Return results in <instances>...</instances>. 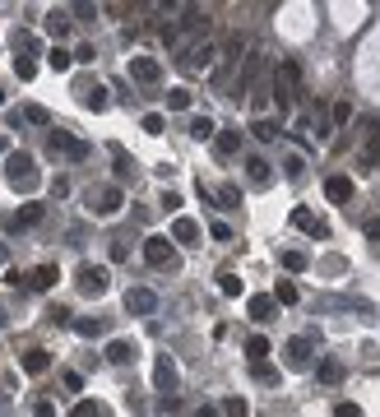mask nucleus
I'll use <instances>...</instances> for the list:
<instances>
[{"mask_svg": "<svg viewBox=\"0 0 380 417\" xmlns=\"http://www.w3.org/2000/svg\"><path fill=\"white\" fill-rule=\"evenodd\" d=\"M144 260H149L153 269H177L181 255H177V246H172L168 237H149V241H144Z\"/></svg>", "mask_w": 380, "mask_h": 417, "instance_id": "4", "label": "nucleus"}, {"mask_svg": "<svg viewBox=\"0 0 380 417\" xmlns=\"http://www.w3.org/2000/svg\"><path fill=\"white\" fill-rule=\"evenodd\" d=\"M37 223H42V204H24L19 214L5 218V228H10V232H19V228H37Z\"/></svg>", "mask_w": 380, "mask_h": 417, "instance_id": "15", "label": "nucleus"}, {"mask_svg": "<svg viewBox=\"0 0 380 417\" xmlns=\"http://www.w3.org/2000/svg\"><path fill=\"white\" fill-rule=\"evenodd\" d=\"M251 135H255L260 144H269V139H278V121H264V116H260V121H251Z\"/></svg>", "mask_w": 380, "mask_h": 417, "instance_id": "31", "label": "nucleus"}, {"mask_svg": "<svg viewBox=\"0 0 380 417\" xmlns=\"http://www.w3.org/2000/svg\"><path fill=\"white\" fill-rule=\"evenodd\" d=\"M5 181L15 185V190H24V195H33L42 176H37V163H33L28 154H10L5 158Z\"/></svg>", "mask_w": 380, "mask_h": 417, "instance_id": "1", "label": "nucleus"}, {"mask_svg": "<svg viewBox=\"0 0 380 417\" xmlns=\"http://www.w3.org/2000/svg\"><path fill=\"white\" fill-rule=\"evenodd\" d=\"M46 315H51V320H56V324H70V311H65V306H51V311H46Z\"/></svg>", "mask_w": 380, "mask_h": 417, "instance_id": "51", "label": "nucleus"}, {"mask_svg": "<svg viewBox=\"0 0 380 417\" xmlns=\"http://www.w3.org/2000/svg\"><path fill=\"white\" fill-rule=\"evenodd\" d=\"M144 130H149V135H163V130H168V121H163V116H158V111H149V116H144Z\"/></svg>", "mask_w": 380, "mask_h": 417, "instance_id": "40", "label": "nucleus"}, {"mask_svg": "<svg viewBox=\"0 0 380 417\" xmlns=\"http://www.w3.org/2000/svg\"><path fill=\"white\" fill-rule=\"evenodd\" d=\"M260 65H264V51H260V46H255V51H251V56H246V70H242V79H237V89H251V84H255V75H260Z\"/></svg>", "mask_w": 380, "mask_h": 417, "instance_id": "20", "label": "nucleus"}, {"mask_svg": "<svg viewBox=\"0 0 380 417\" xmlns=\"http://www.w3.org/2000/svg\"><path fill=\"white\" fill-rule=\"evenodd\" d=\"M46 65H51V70H56V75H61V70H70V51H65V46H51V51H46Z\"/></svg>", "mask_w": 380, "mask_h": 417, "instance_id": "32", "label": "nucleus"}, {"mask_svg": "<svg viewBox=\"0 0 380 417\" xmlns=\"http://www.w3.org/2000/svg\"><path fill=\"white\" fill-rule=\"evenodd\" d=\"M168 107L172 111H186V107H190V89H168Z\"/></svg>", "mask_w": 380, "mask_h": 417, "instance_id": "37", "label": "nucleus"}, {"mask_svg": "<svg viewBox=\"0 0 380 417\" xmlns=\"http://www.w3.org/2000/svg\"><path fill=\"white\" fill-rule=\"evenodd\" d=\"M125 311H130V315H153V311H158V297H153L149 288H130V293H125Z\"/></svg>", "mask_w": 380, "mask_h": 417, "instance_id": "8", "label": "nucleus"}, {"mask_svg": "<svg viewBox=\"0 0 380 417\" xmlns=\"http://www.w3.org/2000/svg\"><path fill=\"white\" fill-rule=\"evenodd\" d=\"M218 293L223 297H242V278L237 274H218Z\"/></svg>", "mask_w": 380, "mask_h": 417, "instance_id": "36", "label": "nucleus"}, {"mask_svg": "<svg viewBox=\"0 0 380 417\" xmlns=\"http://www.w3.org/2000/svg\"><path fill=\"white\" fill-rule=\"evenodd\" d=\"M56 264H37V269H28V274H24V283H28L33 293H46V288H56Z\"/></svg>", "mask_w": 380, "mask_h": 417, "instance_id": "11", "label": "nucleus"}, {"mask_svg": "<svg viewBox=\"0 0 380 417\" xmlns=\"http://www.w3.org/2000/svg\"><path fill=\"white\" fill-rule=\"evenodd\" d=\"M223 417H251V408H246L242 394H232V399H223V408H218Z\"/></svg>", "mask_w": 380, "mask_h": 417, "instance_id": "33", "label": "nucleus"}, {"mask_svg": "<svg viewBox=\"0 0 380 417\" xmlns=\"http://www.w3.org/2000/svg\"><path fill=\"white\" fill-rule=\"evenodd\" d=\"M168 241H177V246H199V223L195 218H177Z\"/></svg>", "mask_w": 380, "mask_h": 417, "instance_id": "10", "label": "nucleus"}, {"mask_svg": "<svg viewBox=\"0 0 380 417\" xmlns=\"http://www.w3.org/2000/svg\"><path fill=\"white\" fill-rule=\"evenodd\" d=\"M297 84H302V65H297V61H278V75H274V102H278V111L292 107Z\"/></svg>", "mask_w": 380, "mask_h": 417, "instance_id": "2", "label": "nucleus"}, {"mask_svg": "<svg viewBox=\"0 0 380 417\" xmlns=\"http://www.w3.org/2000/svg\"><path fill=\"white\" fill-rule=\"evenodd\" d=\"M213 144H218V154H223V158H232L237 149H242V135H237V130H218Z\"/></svg>", "mask_w": 380, "mask_h": 417, "instance_id": "26", "label": "nucleus"}, {"mask_svg": "<svg viewBox=\"0 0 380 417\" xmlns=\"http://www.w3.org/2000/svg\"><path fill=\"white\" fill-rule=\"evenodd\" d=\"M61 385L70 389V394H79V389H84V376H79V371H61Z\"/></svg>", "mask_w": 380, "mask_h": 417, "instance_id": "41", "label": "nucleus"}, {"mask_svg": "<svg viewBox=\"0 0 380 417\" xmlns=\"http://www.w3.org/2000/svg\"><path fill=\"white\" fill-rule=\"evenodd\" d=\"M343 376H348V367H343L338 357H320V367H316V380H320V385H338Z\"/></svg>", "mask_w": 380, "mask_h": 417, "instance_id": "13", "label": "nucleus"}, {"mask_svg": "<svg viewBox=\"0 0 380 417\" xmlns=\"http://www.w3.org/2000/svg\"><path fill=\"white\" fill-rule=\"evenodd\" d=\"M24 116H28L33 125H51V116H46V107H28V111H24Z\"/></svg>", "mask_w": 380, "mask_h": 417, "instance_id": "44", "label": "nucleus"}, {"mask_svg": "<svg viewBox=\"0 0 380 417\" xmlns=\"http://www.w3.org/2000/svg\"><path fill=\"white\" fill-rule=\"evenodd\" d=\"M283 353H288V367L292 371H306V367H311V353H316V339H311V334H297V339H288Z\"/></svg>", "mask_w": 380, "mask_h": 417, "instance_id": "6", "label": "nucleus"}, {"mask_svg": "<svg viewBox=\"0 0 380 417\" xmlns=\"http://www.w3.org/2000/svg\"><path fill=\"white\" fill-rule=\"evenodd\" d=\"M5 260H10V246H5V241H0V269H5Z\"/></svg>", "mask_w": 380, "mask_h": 417, "instance_id": "55", "label": "nucleus"}, {"mask_svg": "<svg viewBox=\"0 0 380 417\" xmlns=\"http://www.w3.org/2000/svg\"><path fill=\"white\" fill-rule=\"evenodd\" d=\"M130 79H139V84H158V79H163V65L153 61V56H130Z\"/></svg>", "mask_w": 380, "mask_h": 417, "instance_id": "7", "label": "nucleus"}, {"mask_svg": "<svg viewBox=\"0 0 380 417\" xmlns=\"http://www.w3.org/2000/svg\"><path fill=\"white\" fill-rule=\"evenodd\" d=\"M70 61H79V65H93V46L84 42V46H75V51H70Z\"/></svg>", "mask_w": 380, "mask_h": 417, "instance_id": "43", "label": "nucleus"}, {"mask_svg": "<svg viewBox=\"0 0 380 417\" xmlns=\"http://www.w3.org/2000/svg\"><path fill=\"white\" fill-rule=\"evenodd\" d=\"M15 46H19V51H33V46H37V42H33L28 33H15Z\"/></svg>", "mask_w": 380, "mask_h": 417, "instance_id": "52", "label": "nucleus"}, {"mask_svg": "<svg viewBox=\"0 0 380 417\" xmlns=\"http://www.w3.org/2000/svg\"><path fill=\"white\" fill-rule=\"evenodd\" d=\"M213 56H218V42H195L190 46V65H199V70L213 65Z\"/></svg>", "mask_w": 380, "mask_h": 417, "instance_id": "25", "label": "nucleus"}, {"mask_svg": "<svg viewBox=\"0 0 380 417\" xmlns=\"http://www.w3.org/2000/svg\"><path fill=\"white\" fill-rule=\"evenodd\" d=\"M75 283H79V293H84V297H102L107 283H111V274H107V264H84Z\"/></svg>", "mask_w": 380, "mask_h": 417, "instance_id": "5", "label": "nucleus"}, {"mask_svg": "<svg viewBox=\"0 0 380 417\" xmlns=\"http://www.w3.org/2000/svg\"><path fill=\"white\" fill-rule=\"evenodd\" d=\"M135 357H139L135 339H111L107 343V362H111V367H125V362H135Z\"/></svg>", "mask_w": 380, "mask_h": 417, "instance_id": "12", "label": "nucleus"}, {"mask_svg": "<svg viewBox=\"0 0 380 417\" xmlns=\"http://www.w3.org/2000/svg\"><path fill=\"white\" fill-rule=\"evenodd\" d=\"M121 204H125L121 185H102V190H98V204H93V209H98V214H116Z\"/></svg>", "mask_w": 380, "mask_h": 417, "instance_id": "19", "label": "nucleus"}, {"mask_svg": "<svg viewBox=\"0 0 380 417\" xmlns=\"http://www.w3.org/2000/svg\"><path fill=\"white\" fill-rule=\"evenodd\" d=\"M5 149H10V144H5V135H0V158H5Z\"/></svg>", "mask_w": 380, "mask_h": 417, "instance_id": "56", "label": "nucleus"}, {"mask_svg": "<svg viewBox=\"0 0 380 417\" xmlns=\"http://www.w3.org/2000/svg\"><path fill=\"white\" fill-rule=\"evenodd\" d=\"M195 417H223V413H218L213 403H204V408H195Z\"/></svg>", "mask_w": 380, "mask_h": 417, "instance_id": "54", "label": "nucleus"}, {"mask_svg": "<svg viewBox=\"0 0 380 417\" xmlns=\"http://www.w3.org/2000/svg\"><path fill=\"white\" fill-rule=\"evenodd\" d=\"M19 367L28 371V376H46V371H51V353H46V348H28V353L19 357Z\"/></svg>", "mask_w": 380, "mask_h": 417, "instance_id": "14", "label": "nucleus"}, {"mask_svg": "<svg viewBox=\"0 0 380 417\" xmlns=\"http://www.w3.org/2000/svg\"><path fill=\"white\" fill-rule=\"evenodd\" d=\"M246 176L255 185H269V163H264V158H246Z\"/></svg>", "mask_w": 380, "mask_h": 417, "instance_id": "29", "label": "nucleus"}, {"mask_svg": "<svg viewBox=\"0 0 380 417\" xmlns=\"http://www.w3.org/2000/svg\"><path fill=\"white\" fill-rule=\"evenodd\" d=\"M209 232H213V241H232V228H228V223H209Z\"/></svg>", "mask_w": 380, "mask_h": 417, "instance_id": "45", "label": "nucleus"}, {"mask_svg": "<svg viewBox=\"0 0 380 417\" xmlns=\"http://www.w3.org/2000/svg\"><path fill=\"white\" fill-rule=\"evenodd\" d=\"M70 417H111V408L98 403V399H79L75 408H70Z\"/></svg>", "mask_w": 380, "mask_h": 417, "instance_id": "22", "label": "nucleus"}, {"mask_svg": "<svg viewBox=\"0 0 380 417\" xmlns=\"http://www.w3.org/2000/svg\"><path fill=\"white\" fill-rule=\"evenodd\" d=\"M269 297H274V306H292L302 293H297V283H292V278H278V288H274Z\"/></svg>", "mask_w": 380, "mask_h": 417, "instance_id": "24", "label": "nucleus"}, {"mask_svg": "<svg viewBox=\"0 0 380 417\" xmlns=\"http://www.w3.org/2000/svg\"><path fill=\"white\" fill-rule=\"evenodd\" d=\"M33 413H37V417H56V403H46V399H37V403H33Z\"/></svg>", "mask_w": 380, "mask_h": 417, "instance_id": "49", "label": "nucleus"}, {"mask_svg": "<svg viewBox=\"0 0 380 417\" xmlns=\"http://www.w3.org/2000/svg\"><path fill=\"white\" fill-rule=\"evenodd\" d=\"M15 75L19 79H33V75H37V65H33L28 56H19V61H15Z\"/></svg>", "mask_w": 380, "mask_h": 417, "instance_id": "42", "label": "nucleus"}, {"mask_svg": "<svg viewBox=\"0 0 380 417\" xmlns=\"http://www.w3.org/2000/svg\"><path fill=\"white\" fill-rule=\"evenodd\" d=\"M283 269H288V274H302L306 255H302V250H283Z\"/></svg>", "mask_w": 380, "mask_h": 417, "instance_id": "38", "label": "nucleus"}, {"mask_svg": "<svg viewBox=\"0 0 380 417\" xmlns=\"http://www.w3.org/2000/svg\"><path fill=\"white\" fill-rule=\"evenodd\" d=\"M246 311H251V320H260V324H269L278 315V306H274V297H269V293L251 297V302H246Z\"/></svg>", "mask_w": 380, "mask_h": 417, "instance_id": "16", "label": "nucleus"}, {"mask_svg": "<svg viewBox=\"0 0 380 417\" xmlns=\"http://www.w3.org/2000/svg\"><path fill=\"white\" fill-rule=\"evenodd\" d=\"M292 228H302V232H311V237H329V228L320 223L311 209H292Z\"/></svg>", "mask_w": 380, "mask_h": 417, "instance_id": "18", "label": "nucleus"}, {"mask_svg": "<svg viewBox=\"0 0 380 417\" xmlns=\"http://www.w3.org/2000/svg\"><path fill=\"white\" fill-rule=\"evenodd\" d=\"M218 204H223V209H242V185L223 181V185H218Z\"/></svg>", "mask_w": 380, "mask_h": 417, "instance_id": "28", "label": "nucleus"}, {"mask_svg": "<svg viewBox=\"0 0 380 417\" xmlns=\"http://www.w3.org/2000/svg\"><path fill=\"white\" fill-rule=\"evenodd\" d=\"M269 353H274V348H269V339H264V334H251V339H246V357H251V367H255V362H264Z\"/></svg>", "mask_w": 380, "mask_h": 417, "instance_id": "23", "label": "nucleus"}, {"mask_svg": "<svg viewBox=\"0 0 380 417\" xmlns=\"http://www.w3.org/2000/svg\"><path fill=\"white\" fill-rule=\"evenodd\" d=\"M51 195H56V200H65V195H70V181H65V176H56V181H51Z\"/></svg>", "mask_w": 380, "mask_h": 417, "instance_id": "48", "label": "nucleus"}, {"mask_svg": "<svg viewBox=\"0 0 380 417\" xmlns=\"http://www.w3.org/2000/svg\"><path fill=\"white\" fill-rule=\"evenodd\" d=\"M362 232H366V237H371V241H380V218H371V223H366Z\"/></svg>", "mask_w": 380, "mask_h": 417, "instance_id": "53", "label": "nucleus"}, {"mask_svg": "<svg viewBox=\"0 0 380 417\" xmlns=\"http://www.w3.org/2000/svg\"><path fill=\"white\" fill-rule=\"evenodd\" d=\"M163 209H172V214H177V209H181V195H177V190H168V195H163Z\"/></svg>", "mask_w": 380, "mask_h": 417, "instance_id": "50", "label": "nucleus"}, {"mask_svg": "<svg viewBox=\"0 0 380 417\" xmlns=\"http://www.w3.org/2000/svg\"><path fill=\"white\" fill-rule=\"evenodd\" d=\"M181 28L186 33H199V28H209V15H204V10H195V5H186V10H181Z\"/></svg>", "mask_w": 380, "mask_h": 417, "instance_id": "27", "label": "nucleus"}, {"mask_svg": "<svg viewBox=\"0 0 380 417\" xmlns=\"http://www.w3.org/2000/svg\"><path fill=\"white\" fill-rule=\"evenodd\" d=\"M75 334L79 339H98L102 334V320H75Z\"/></svg>", "mask_w": 380, "mask_h": 417, "instance_id": "39", "label": "nucleus"}, {"mask_svg": "<svg viewBox=\"0 0 380 417\" xmlns=\"http://www.w3.org/2000/svg\"><path fill=\"white\" fill-rule=\"evenodd\" d=\"M0 107H5V93H0Z\"/></svg>", "mask_w": 380, "mask_h": 417, "instance_id": "57", "label": "nucleus"}, {"mask_svg": "<svg viewBox=\"0 0 380 417\" xmlns=\"http://www.w3.org/2000/svg\"><path fill=\"white\" fill-rule=\"evenodd\" d=\"M190 135H195V139H213V135H218V125H213L209 116H195V121H190Z\"/></svg>", "mask_w": 380, "mask_h": 417, "instance_id": "35", "label": "nucleus"}, {"mask_svg": "<svg viewBox=\"0 0 380 417\" xmlns=\"http://www.w3.org/2000/svg\"><path fill=\"white\" fill-rule=\"evenodd\" d=\"M42 28H46V33H51V37H56V42H61L65 33H70V19H65V15H61V10H51V15H46V24H42Z\"/></svg>", "mask_w": 380, "mask_h": 417, "instance_id": "30", "label": "nucleus"}, {"mask_svg": "<svg viewBox=\"0 0 380 417\" xmlns=\"http://www.w3.org/2000/svg\"><path fill=\"white\" fill-rule=\"evenodd\" d=\"M177 380H181V371H177V362L163 353L158 362H153V385L158 389H177Z\"/></svg>", "mask_w": 380, "mask_h": 417, "instance_id": "9", "label": "nucleus"}, {"mask_svg": "<svg viewBox=\"0 0 380 417\" xmlns=\"http://www.w3.org/2000/svg\"><path fill=\"white\" fill-rule=\"evenodd\" d=\"M325 195H329L334 204H348L352 200V181L348 176H329V181H325Z\"/></svg>", "mask_w": 380, "mask_h": 417, "instance_id": "21", "label": "nucleus"}, {"mask_svg": "<svg viewBox=\"0 0 380 417\" xmlns=\"http://www.w3.org/2000/svg\"><path fill=\"white\" fill-rule=\"evenodd\" d=\"M334 417H362V408L357 403H334Z\"/></svg>", "mask_w": 380, "mask_h": 417, "instance_id": "46", "label": "nucleus"}, {"mask_svg": "<svg viewBox=\"0 0 380 417\" xmlns=\"http://www.w3.org/2000/svg\"><path fill=\"white\" fill-rule=\"evenodd\" d=\"M352 121V107H348V102H338V107H334V125H348Z\"/></svg>", "mask_w": 380, "mask_h": 417, "instance_id": "47", "label": "nucleus"}, {"mask_svg": "<svg viewBox=\"0 0 380 417\" xmlns=\"http://www.w3.org/2000/svg\"><path fill=\"white\" fill-rule=\"evenodd\" d=\"M79 107H89V111H102L107 107V89L102 84H79Z\"/></svg>", "mask_w": 380, "mask_h": 417, "instance_id": "17", "label": "nucleus"}, {"mask_svg": "<svg viewBox=\"0 0 380 417\" xmlns=\"http://www.w3.org/2000/svg\"><path fill=\"white\" fill-rule=\"evenodd\" d=\"M46 149H51V158H70V163H84V158H89V144L75 139L70 130H61V125L46 135Z\"/></svg>", "mask_w": 380, "mask_h": 417, "instance_id": "3", "label": "nucleus"}, {"mask_svg": "<svg viewBox=\"0 0 380 417\" xmlns=\"http://www.w3.org/2000/svg\"><path fill=\"white\" fill-rule=\"evenodd\" d=\"M251 376H255L260 385H278V367H269V362H255V367H251Z\"/></svg>", "mask_w": 380, "mask_h": 417, "instance_id": "34", "label": "nucleus"}]
</instances>
